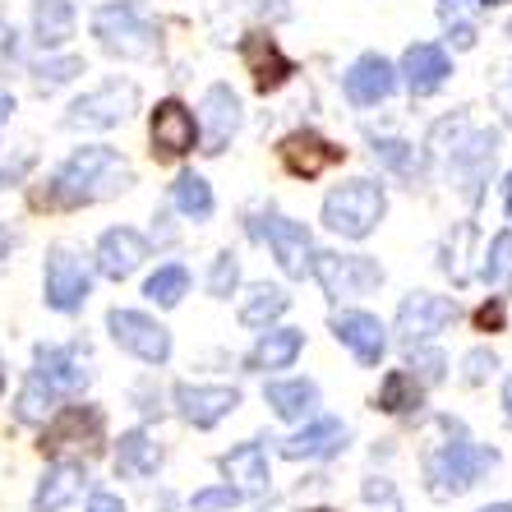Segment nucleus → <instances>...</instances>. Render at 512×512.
I'll list each match as a JSON object with an SVG mask.
<instances>
[{"instance_id": "obj_1", "label": "nucleus", "mask_w": 512, "mask_h": 512, "mask_svg": "<svg viewBox=\"0 0 512 512\" xmlns=\"http://www.w3.org/2000/svg\"><path fill=\"white\" fill-rule=\"evenodd\" d=\"M130 185H134V171L116 148H107V143H84V148H74L56 167V176H51V185H47V203L84 208V203L125 194Z\"/></svg>"}, {"instance_id": "obj_2", "label": "nucleus", "mask_w": 512, "mask_h": 512, "mask_svg": "<svg viewBox=\"0 0 512 512\" xmlns=\"http://www.w3.org/2000/svg\"><path fill=\"white\" fill-rule=\"evenodd\" d=\"M443 429H448L453 439L439 443V453L429 457L425 471H429V489H434L439 499H448V494H466L499 457L489 453V448H476V443L462 434V425H453V420H443Z\"/></svg>"}, {"instance_id": "obj_3", "label": "nucleus", "mask_w": 512, "mask_h": 512, "mask_svg": "<svg viewBox=\"0 0 512 512\" xmlns=\"http://www.w3.org/2000/svg\"><path fill=\"white\" fill-rule=\"evenodd\" d=\"M93 37L102 42V51L120 60H143L157 51V28L153 19L134 5V0H111L93 10Z\"/></svg>"}, {"instance_id": "obj_4", "label": "nucleus", "mask_w": 512, "mask_h": 512, "mask_svg": "<svg viewBox=\"0 0 512 512\" xmlns=\"http://www.w3.org/2000/svg\"><path fill=\"white\" fill-rule=\"evenodd\" d=\"M383 208H388L383 185H374V180H346V185H337L323 199V227L342 240H365L383 222Z\"/></svg>"}, {"instance_id": "obj_5", "label": "nucleus", "mask_w": 512, "mask_h": 512, "mask_svg": "<svg viewBox=\"0 0 512 512\" xmlns=\"http://www.w3.org/2000/svg\"><path fill=\"white\" fill-rule=\"evenodd\" d=\"M88 291H93V273H88L84 254L70 245H56L47 254V268H42V300L56 314H79L88 305Z\"/></svg>"}, {"instance_id": "obj_6", "label": "nucleus", "mask_w": 512, "mask_h": 512, "mask_svg": "<svg viewBox=\"0 0 512 512\" xmlns=\"http://www.w3.org/2000/svg\"><path fill=\"white\" fill-rule=\"evenodd\" d=\"M310 273L319 277V286L333 300H356V296H370V291L383 286V268H379V259H370V254L323 250L310 259Z\"/></svg>"}, {"instance_id": "obj_7", "label": "nucleus", "mask_w": 512, "mask_h": 512, "mask_svg": "<svg viewBox=\"0 0 512 512\" xmlns=\"http://www.w3.org/2000/svg\"><path fill=\"white\" fill-rule=\"evenodd\" d=\"M139 107V88L120 84V79H107L93 93L74 97V107L65 111V125L70 130H116L120 120H130V111Z\"/></svg>"}, {"instance_id": "obj_8", "label": "nucleus", "mask_w": 512, "mask_h": 512, "mask_svg": "<svg viewBox=\"0 0 512 512\" xmlns=\"http://www.w3.org/2000/svg\"><path fill=\"white\" fill-rule=\"evenodd\" d=\"M107 333L120 351H130L143 365H167L171 360V333L157 319H148L143 310H111Z\"/></svg>"}, {"instance_id": "obj_9", "label": "nucleus", "mask_w": 512, "mask_h": 512, "mask_svg": "<svg viewBox=\"0 0 512 512\" xmlns=\"http://www.w3.org/2000/svg\"><path fill=\"white\" fill-rule=\"evenodd\" d=\"M494 153H499V134L494 130H480V134H471V139H457L453 153H448V176H453V185L471 203L480 199V185H485L489 171H494Z\"/></svg>"}, {"instance_id": "obj_10", "label": "nucleus", "mask_w": 512, "mask_h": 512, "mask_svg": "<svg viewBox=\"0 0 512 512\" xmlns=\"http://www.w3.org/2000/svg\"><path fill=\"white\" fill-rule=\"evenodd\" d=\"M453 319H457V300L434 296V291H411L402 300V310H397V337H402V346H420L434 333H443Z\"/></svg>"}, {"instance_id": "obj_11", "label": "nucleus", "mask_w": 512, "mask_h": 512, "mask_svg": "<svg viewBox=\"0 0 512 512\" xmlns=\"http://www.w3.org/2000/svg\"><path fill=\"white\" fill-rule=\"evenodd\" d=\"M236 406H240V388H227V383H180L176 388V411L194 429L222 425Z\"/></svg>"}, {"instance_id": "obj_12", "label": "nucleus", "mask_w": 512, "mask_h": 512, "mask_svg": "<svg viewBox=\"0 0 512 512\" xmlns=\"http://www.w3.org/2000/svg\"><path fill=\"white\" fill-rule=\"evenodd\" d=\"M277 157H282V167L291 171V176L314 180V176H323L328 167H337V162L346 157V148L328 143L323 134H314V130H291L282 143H277Z\"/></svg>"}, {"instance_id": "obj_13", "label": "nucleus", "mask_w": 512, "mask_h": 512, "mask_svg": "<svg viewBox=\"0 0 512 512\" xmlns=\"http://www.w3.org/2000/svg\"><path fill=\"white\" fill-rule=\"evenodd\" d=\"M203 116L194 120L203 134V153H227V143L236 139L240 130V97L231 93V84H213L208 93H203Z\"/></svg>"}, {"instance_id": "obj_14", "label": "nucleus", "mask_w": 512, "mask_h": 512, "mask_svg": "<svg viewBox=\"0 0 512 512\" xmlns=\"http://www.w3.org/2000/svg\"><path fill=\"white\" fill-rule=\"evenodd\" d=\"M254 231L273 245V254H277V263H282L286 277H305V273H310L314 240H310V231L300 227V222H291V217H282V213H268V217H263V227H254Z\"/></svg>"}, {"instance_id": "obj_15", "label": "nucleus", "mask_w": 512, "mask_h": 512, "mask_svg": "<svg viewBox=\"0 0 512 512\" xmlns=\"http://www.w3.org/2000/svg\"><path fill=\"white\" fill-rule=\"evenodd\" d=\"M199 143V125H194V111L176 97L157 102L153 111V157L171 162V157H185Z\"/></svg>"}, {"instance_id": "obj_16", "label": "nucleus", "mask_w": 512, "mask_h": 512, "mask_svg": "<svg viewBox=\"0 0 512 512\" xmlns=\"http://www.w3.org/2000/svg\"><path fill=\"white\" fill-rule=\"evenodd\" d=\"M333 337L360 360V365H379L388 351V328L365 310H342L333 314Z\"/></svg>"}, {"instance_id": "obj_17", "label": "nucleus", "mask_w": 512, "mask_h": 512, "mask_svg": "<svg viewBox=\"0 0 512 512\" xmlns=\"http://www.w3.org/2000/svg\"><path fill=\"white\" fill-rule=\"evenodd\" d=\"M97 439H102V411L97 406H65L42 434V453H65V448H79V443L93 453Z\"/></svg>"}, {"instance_id": "obj_18", "label": "nucleus", "mask_w": 512, "mask_h": 512, "mask_svg": "<svg viewBox=\"0 0 512 512\" xmlns=\"http://www.w3.org/2000/svg\"><path fill=\"white\" fill-rule=\"evenodd\" d=\"M397 74H402V84L411 88V97H429L448 84L453 60H448V51H443L439 42H416V47H406L402 70Z\"/></svg>"}, {"instance_id": "obj_19", "label": "nucleus", "mask_w": 512, "mask_h": 512, "mask_svg": "<svg viewBox=\"0 0 512 512\" xmlns=\"http://www.w3.org/2000/svg\"><path fill=\"white\" fill-rule=\"evenodd\" d=\"M342 88H346V97H351V107H379V102H388V97H393L397 70L379 56V51H370V56H360L356 65L346 70Z\"/></svg>"}, {"instance_id": "obj_20", "label": "nucleus", "mask_w": 512, "mask_h": 512, "mask_svg": "<svg viewBox=\"0 0 512 512\" xmlns=\"http://www.w3.org/2000/svg\"><path fill=\"white\" fill-rule=\"evenodd\" d=\"M240 60H245V70L254 74V84H259V93H273V88H282L291 74H296V60L286 56L282 47H277L268 33H250L245 42H240Z\"/></svg>"}, {"instance_id": "obj_21", "label": "nucleus", "mask_w": 512, "mask_h": 512, "mask_svg": "<svg viewBox=\"0 0 512 512\" xmlns=\"http://www.w3.org/2000/svg\"><path fill=\"white\" fill-rule=\"evenodd\" d=\"M143 259H148V240L134 227H111L97 240V273L111 282H125L130 273H139Z\"/></svg>"}, {"instance_id": "obj_22", "label": "nucleus", "mask_w": 512, "mask_h": 512, "mask_svg": "<svg viewBox=\"0 0 512 512\" xmlns=\"http://www.w3.org/2000/svg\"><path fill=\"white\" fill-rule=\"evenodd\" d=\"M342 448H346V425L333 416L310 420V425L296 429V434L282 443V453L291 457V462H323V457H337Z\"/></svg>"}, {"instance_id": "obj_23", "label": "nucleus", "mask_w": 512, "mask_h": 512, "mask_svg": "<svg viewBox=\"0 0 512 512\" xmlns=\"http://www.w3.org/2000/svg\"><path fill=\"white\" fill-rule=\"evenodd\" d=\"M33 374L47 383V388H56L60 397L79 393V388L88 383V370H84V360H79L74 346H37L33 351Z\"/></svg>"}, {"instance_id": "obj_24", "label": "nucleus", "mask_w": 512, "mask_h": 512, "mask_svg": "<svg viewBox=\"0 0 512 512\" xmlns=\"http://www.w3.org/2000/svg\"><path fill=\"white\" fill-rule=\"evenodd\" d=\"M222 476H227V485H236L240 494H263L268 489V453H263V443H236L231 453H222Z\"/></svg>"}, {"instance_id": "obj_25", "label": "nucleus", "mask_w": 512, "mask_h": 512, "mask_svg": "<svg viewBox=\"0 0 512 512\" xmlns=\"http://www.w3.org/2000/svg\"><path fill=\"white\" fill-rule=\"evenodd\" d=\"M84 466L79 462H56L47 466V476L37 480V494H33V512H60L70 508L79 499V489H84Z\"/></svg>"}, {"instance_id": "obj_26", "label": "nucleus", "mask_w": 512, "mask_h": 512, "mask_svg": "<svg viewBox=\"0 0 512 512\" xmlns=\"http://www.w3.org/2000/svg\"><path fill=\"white\" fill-rule=\"evenodd\" d=\"M263 397L282 420H310L319 411V383L314 379H277L263 388Z\"/></svg>"}, {"instance_id": "obj_27", "label": "nucleus", "mask_w": 512, "mask_h": 512, "mask_svg": "<svg viewBox=\"0 0 512 512\" xmlns=\"http://www.w3.org/2000/svg\"><path fill=\"white\" fill-rule=\"evenodd\" d=\"M300 351H305V333H300V328H273V333H263L259 346L250 351V370H259V374L291 370Z\"/></svg>"}, {"instance_id": "obj_28", "label": "nucleus", "mask_w": 512, "mask_h": 512, "mask_svg": "<svg viewBox=\"0 0 512 512\" xmlns=\"http://www.w3.org/2000/svg\"><path fill=\"white\" fill-rule=\"evenodd\" d=\"M33 37L37 47L60 51L74 37V5L70 0H33Z\"/></svg>"}, {"instance_id": "obj_29", "label": "nucleus", "mask_w": 512, "mask_h": 512, "mask_svg": "<svg viewBox=\"0 0 512 512\" xmlns=\"http://www.w3.org/2000/svg\"><path fill=\"white\" fill-rule=\"evenodd\" d=\"M157 462H162V448H157L143 429H130V434H120V448H116V471L120 476H153Z\"/></svg>"}, {"instance_id": "obj_30", "label": "nucleus", "mask_w": 512, "mask_h": 512, "mask_svg": "<svg viewBox=\"0 0 512 512\" xmlns=\"http://www.w3.org/2000/svg\"><path fill=\"white\" fill-rule=\"evenodd\" d=\"M420 397H425V388H420V379L411 370H388V379H383L379 397H374V406L379 411H388V416H406V411H416Z\"/></svg>"}, {"instance_id": "obj_31", "label": "nucleus", "mask_w": 512, "mask_h": 512, "mask_svg": "<svg viewBox=\"0 0 512 512\" xmlns=\"http://www.w3.org/2000/svg\"><path fill=\"white\" fill-rule=\"evenodd\" d=\"M171 203H176L190 222H208V217H213V208H217L213 185H208L203 176H194V171L176 176V185H171Z\"/></svg>"}, {"instance_id": "obj_32", "label": "nucleus", "mask_w": 512, "mask_h": 512, "mask_svg": "<svg viewBox=\"0 0 512 512\" xmlns=\"http://www.w3.org/2000/svg\"><path fill=\"white\" fill-rule=\"evenodd\" d=\"M143 296L153 300V305H162V310L180 305V300L190 296V268H185V263H162V268L143 282Z\"/></svg>"}, {"instance_id": "obj_33", "label": "nucleus", "mask_w": 512, "mask_h": 512, "mask_svg": "<svg viewBox=\"0 0 512 512\" xmlns=\"http://www.w3.org/2000/svg\"><path fill=\"white\" fill-rule=\"evenodd\" d=\"M286 305H291V296H286L282 286H254L250 296H245V305H240V323L245 328H268L273 319H282Z\"/></svg>"}, {"instance_id": "obj_34", "label": "nucleus", "mask_w": 512, "mask_h": 512, "mask_svg": "<svg viewBox=\"0 0 512 512\" xmlns=\"http://www.w3.org/2000/svg\"><path fill=\"white\" fill-rule=\"evenodd\" d=\"M56 388H47V383L37 379V374H28L24 393H19V402H14V416L24 420V425H42V420H51V411H56Z\"/></svg>"}, {"instance_id": "obj_35", "label": "nucleus", "mask_w": 512, "mask_h": 512, "mask_svg": "<svg viewBox=\"0 0 512 512\" xmlns=\"http://www.w3.org/2000/svg\"><path fill=\"white\" fill-rule=\"evenodd\" d=\"M480 277H485L489 286H508L512 282V231H499V236L489 240L485 263H480Z\"/></svg>"}, {"instance_id": "obj_36", "label": "nucleus", "mask_w": 512, "mask_h": 512, "mask_svg": "<svg viewBox=\"0 0 512 512\" xmlns=\"http://www.w3.org/2000/svg\"><path fill=\"white\" fill-rule=\"evenodd\" d=\"M74 74H84V60H79V56H60V60H37V65H33V84L42 88V93H51V88L70 84Z\"/></svg>"}, {"instance_id": "obj_37", "label": "nucleus", "mask_w": 512, "mask_h": 512, "mask_svg": "<svg viewBox=\"0 0 512 512\" xmlns=\"http://www.w3.org/2000/svg\"><path fill=\"white\" fill-rule=\"evenodd\" d=\"M236 286H240V259L231 250H222L213 259V273H208V291H213L217 300H227Z\"/></svg>"}, {"instance_id": "obj_38", "label": "nucleus", "mask_w": 512, "mask_h": 512, "mask_svg": "<svg viewBox=\"0 0 512 512\" xmlns=\"http://www.w3.org/2000/svg\"><path fill=\"white\" fill-rule=\"evenodd\" d=\"M374 157H379L383 167L402 171V176H411V171H416V148H411V143H402V139H374Z\"/></svg>"}, {"instance_id": "obj_39", "label": "nucleus", "mask_w": 512, "mask_h": 512, "mask_svg": "<svg viewBox=\"0 0 512 512\" xmlns=\"http://www.w3.org/2000/svg\"><path fill=\"white\" fill-rule=\"evenodd\" d=\"M245 499L236 485H213V489H199L190 499V508L194 512H227V508H236V503Z\"/></svg>"}, {"instance_id": "obj_40", "label": "nucleus", "mask_w": 512, "mask_h": 512, "mask_svg": "<svg viewBox=\"0 0 512 512\" xmlns=\"http://www.w3.org/2000/svg\"><path fill=\"white\" fill-rule=\"evenodd\" d=\"M411 370L420 374V383H439L443 379V370H448V360L434 351V346H411Z\"/></svg>"}, {"instance_id": "obj_41", "label": "nucleus", "mask_w": 512, "mask_h": 512, "mask_svg": "<svg viewBox=\"0 0 512 512\" xmlns=\"http://www.w3.org/2000/svg\"><path fill=\"white\" fill-rule=\"evenodd\" d=\"M494 370H499V356H494V351H485V346H476V351L462 360V383H466V388H476V383H485Z\"/></svg>"}, {"instance_id": "obj_42", "label": "nucleus", "mask_w": 512, "mask_h": 512, "mask_svg": "<svg viewBox=\"0 0 512 512\" xmlns=\"http://www.w3.org/2000/svg\"><path fill=\"white\" fill-rule=\"evenodd\" d=\"M494 5H499V0H439V14H443V24H457V19H462L466 10H494Z\"/></svg>"}, {"instance_id": "obj_43", "label": "nucleus", "mask_w": 512, "mask_h": 512, "mask_svg": "<svg viewBox=\"0 0 512 512\" xmlns=\"http://www.w3.org/2000/svg\"><path fill=\"white\" fill-rule=\"evenodd\" d=\"M494 107H499V111H503V120L512 125V70L503 74L499 84H494Z\"/></svg>"}, {"instance_id": "obj_44", "label": "nucleus", "mask_w": 512, "mask_h": 512, "mask_svg": "<svg viewBox=\"0 0 512 512\" xmlns=\"http://www.w3.org/2000/svg\"><path fill=\"white\" fill-rule=\"evenodd\" d=\"M88 512H130V508H125L120 494H93V499H88Z\"/></svg>"}, {"instance_id": "obj_45", "label": "nucleus", "mask_w": 512, "mask_h": 512, "mask_svg": "<svg viewBox=\"0 0 512 512\" xmlns=\"http://www.w3.org/2000/svg\"><path fill=\"white\" fill-rule=\"evenodd\" d=\"M480 328H503V300H494V305L480 310Z\"/></svg>"}, {"instance_id": "obj_46", "label": "nucleus", "mask_w": 512, "mask_h": 512, "mask_svg": "<svg viewBox=\"0 0 512 512\" xmlns=\"http://www.w3.org/2000/svg\"><path fill=\"white\" fill-rule=\"evenodd\" d=\"M19 245V231H10V227H0V263L10 259V250Z\"/></svg>"}, {"instance_id": "obj_47", "label": "nucleus", "mask_w": 512, "mask_h": 512, "mask_svg": "<svg viewBox=\"0 0 512 512\" xmlns=\"http://www.w3.org/2000/svg\"><path fill=\"white\" fill-rule=\"evenodd\" d=\"M10 111H14V97H0V120L10 116Z\"/></svg>"}, {"instance_id": "obj_48", "label": "nucleus", "mask_w": 512, "mask_h": 512, "mask_svg": "<svg viewBox=\"0 0 512 512\" xmlns=\"http://www.w3.org/2000/svg\"><path fill=\"white\" fill-rule=\"evenodd\" d=\"M503 406H508V420H512V379H508V388H503Z\"/></svg>"}, {"instance_id": "obj_49", "label": "nucleus", "mask_w": 512, "mask_h": 512, "mask_svg": "<svg viewBox=\"0 0 512 512\" xmlns=\"http://www.w3.org/2000/svg\"><path fill=\"white\" fill-rule=\"evenodd\" d=\"M503 203H508V217H512V176H508V185H503Z\"/></svg>"}, {"instance_id": "obj_50", "label": "nucleus", "mask_w": 512, "mask_h": 512, "mask_svg": "<svg viewBox=\"0 0 512 512\" xmlns=\"http://www.w3.org/2000/svg\"><path fill=\"white\" fill-rule=\"evenodd\" d=\"M480 512H512V503H489V508H480Z\"/></svg>"}, {"instance_id": "obj_51", "label": "nucleus", "mask_w": 512, "mask_h": 512, "mask_svg": "<svg viewBox=\"0 0 512 512\" xmlns=\"http://www.w3.org/2000/svg\"><path fill=\"white\" fill-rule=\"evenodd\" d=\"M305 512H333V508H305Z\"/></svg>"}, {"instance_id": "obj_52", "label": "nucleus", "mask_w": 512, "mask_h": 512, "mask_svg": "<svg viewBox=\"0 0 512 512\" xmlns=\"http://www.w3.org/2000/svg\"><path fill=\"white\" fill-rule=\"evenodd\" d=\"M508 42H512V19H508Z\"/></svg>"}, {"instance_id": "obj_53", "label": "nucleus", "mask_w": 512, "mask_h": 512, "mask_svg": "<svg viewBox=\"0 0 512 512\" xmlns=\"http://www.w3.org/2000/svg\"><path fill=\"white\" fill-rule=\"evenodd\" d=\"M0 388H5V374H0Z\"/></svg>"}]
</instances>
